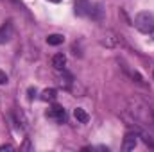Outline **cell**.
<instances>
[{"instance_id": "cell-16", "label": "cell", "mask_w": 154, "mask_h": 152, "mask_svg": "<svg viewBox=\"0 0 154 152\" xmlns=\"http://www.w3.org/2000/svg\"><path fill=\"white\" fill-rule=\"evenodd\" d=\"M152 122H154V111H152Z\"/></svg>"}, {"instance_id": "cell-6", "label": "cell", "mask_w": 154, "mask_h": 152, "mask_svg": "<svg viewBox=\"0 0 154 152\" xmlns=\"http://www.w3.org/2000/svg\"><path fill=\"white\" fill-rule=\"evenodd\" d=\"M136 145H138V134H136V132H127V134L124 136L122 149H124V150H133Z\"/></svg>"}, {"instance_id": "cell-11", "label": "cell", "mask_w": 154, "mask_h": 152, "mask_svg": "<svg viewBox=\"0 0 154 152\" xmlns=\"http://www.w3.org/2000/svg\"><path fill=\"white\" fill-rule=\"evenodd\" d=\"M7 82H9V77H7V74L0 70V84H7Z\"/></svg>"}, {"instance_id": "cell-1", "label": "cell", "mask_w": 154, "mask_h": 152, "mask_svg": "<svg viewBox=\"0 0 154 152\" xmlns=\"http://www.w3.org/2000/svg\"><path fill=\"white\" fill-rule=\"evenodd\" d=\"M134 27L142 34H151L154 32V14L149 11H142L134 16Z\"/></svg>"}, {"instance_id": "cell-8", "label": "cell", "mask_w": 154, "mask_h": 152, "mask_svg": "<svg viewBox=\"0 0 154 152\" xmlns=\"http://www.w3.org/2000/svg\"><path fill=\"white\" fill-rule=\"evenodd\" d=\"M43 102H54L56 99H57V90H54V88H47V90H43L41 91V97H39Z\"/></svg>"}, {"instance_id": "cell-17", "label": "cell", "mask_w": 154, "mask_h": 152, "mask_svg": "<svg viewBox=\"0 0 154 152\" xmlns=\"http://www.w3.org/2000/svg\"><path fill=\"white\" fill-rule=\"evenodd\" d=\"M152 75H154V74H152Z\"/></svg>"}, {"instance_id": "cell-13", "label": "cell", "mask_w": 154, "mask_h": 152, "mask_svg": "<svg viewBox=\"0 0 154 152\" xmlns=\"http://www.w3.org/2000/svg\"><path fill=\"white\" fill-rule=\"evenodd\" d=\"M34 97H36V90H34V88H29V99L32 100Z\"/></svg>"}, {"instance_id": "cell-7", "label": "cell", "mask_w": 154, "mask_h": 152, "mask_svg": "<svg viewBox=\"0 0 154 152\" xmlns=\"http://www.w3.org/2000/svg\"><path fill=\"white\" fill-rule=\"evenodd\" d=\"M52 66H54L57 72L65 70V66H66V56H65V54H54V56H52Z\"/></svg>"}, {"instance_id": "cell-10", "label": "cell", "mask_w": 154, "mask_h": 152, "mask_svg": "<svg viewBox=\"0 0 154 152\" xmlns=\"http://www.w3.org/2000/svg\"><path fill=\"white\" fill-rule=\"evenodd\" d=\"M63 41H65V36H63V34H48V36H47V43L52 45V47H57V45H61Z\"/></svg>"}, {"instance_id": "cell-14", "label": "cell", "mask_w": 154, "mask_h": 152, "mask_svg": "<svg viewBox=\"0 0 154 152\" xmlns=\"http://www.w3.org/2000/svg\"><path fill=\"white\" fill-rule=\"evenodd\" d=\"M22 149H31V143H29V140H27V141L23 143V147H22Z\"/></svg>"}, {"instance_id": "cell-15", "label": "cell", "mask_w": 154, "mask_h": 152, "mask_svg": "<svg viewBox=\"0 0 154 152\" xmlns=\"http://www.w3.org/2000/svg\"><path fill=\"white\" fill-rule=\"evenodd\" d=\"M48 2H52V4H59L61 0H48Z\"/></svg>"}, {"instance_id": "cell-4", "label": "cell", "mask_w": 154, "mask_h": 152, "mask_svg": "<svg viewBox=\"0 0 154 152\" xmlns=\"http://www.w3.org/2000/svg\"><path fill=\"white\" fill-rule=\"evenodd\" d=\"M13 34H14V27H13V22H11V20L4 22V23H2V27H0V45H4V43L11 41Z\"/></svg>"}, {"instance_id": "cell-12", "label": "cell", "mask_w": 154, "mask_h": 152, "mask_svg": "<svg viewBox=\"0 0 154 152\" xmlns=\"http://www.w3.org/2000/svg\"><path fill=\"white\" fill-rule=\"evenodd\" d=\"M4 150H14V147L13 145H2L0 147V152H4Z\"/></svg>"}, {"instance_id": "cell-3", "label": "cell", "mask_w": 154, "mask_h": 152, "mask_svg": "<svg viewBox=\"0 0 154 152\" xmlns=\"http://www.w3.org/2000/svg\"><path fill=\"white\" fill-rule=\"evenodd\" d=\"M47 118H50V120H54V122H57V123H65V122H66V111H65L63 106L52 104V106L48 108V111H47Z\"/></svg>"}, {"instance_id": "cell-9", "label": "cell", "mask_w": 154, "mask_h": 152, "mask_svg": "<svg viewBox=\"0 0 154 152\" xmlns=\"http://www.w3.org/2000/svg\"><path fill=\"white\" fill-rule=\"evenodd\" d=\"M74 118L77 120V123H88L90 114L86 113L82 108H75V109H74Z\"/></svg>"}, {"instance_id": "cell-2", "label": "cell", "mask_w": 154, "mask_h": 152, "mask_svg": "<svg viewBox=\"0 0 154 152\" xmlns=\"http://www.w3.org/2000/svg\"><path fill=\"white\" fill-rule=\"evenodd\" d=\"M129 113L133 114L136 120H140V122H143L147 118L152 120V111H149V106L145 102L138 100V99H131L129 100Z\"/></svg>"}, {"instance_id": "cell-5", "label": "cell", "mask_w": 154, "mask_h": 152, "mask_svg": "<svg viewBox=\"0 0 154 152\" xmlns=\"http://www.w3.org/2000/svg\"><path fill=\"white\" fill-rule=\"evenodd\" d=\"M74 11H75L77 16H90V13H91V4H90L88 0H75Z\"/></svg>"}]
</instances>
